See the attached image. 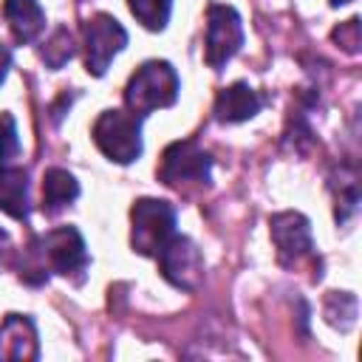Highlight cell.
Returning a JSON list of instances; mask_svg holds the SVG:
<instances>
[{
  "instance_id": "1",
  "label": "cell",
  "mask_w": 362,
  "mask_h": 362,
  "mask_svg": "<svg viewBox=\"0 0 362 362\" xmlns=\"http://www.w3.org/2000/svg\"><path fill=\"white\" fill-rule=\"evenodd\" d=\"M88 269V246L76 226H57L40 235L28 246V260L20 269V277L28 283H45L48 272L71 277Z\"/></svg>"
},
{
  "instance_id": "2",
  "label": "cell",
  "mask_w": 362,
  "mask_h": 362,
  "mask_svg": "<svg viewBox=\"0 0 362 362\" xmlns=\"http://www.w3.org/2000/svg\"><path fill=\"white\" fill-rule=\"evenodd\" d=\"M178 90H181V82L175 68L167 59H147L144 65L136 68V74L124 88V105L133 116L141 119L158 107L175 105Z\"/></svg>"
},
{
  "instance_id": "3",
  "label": "cell",
  "mask_w": 362,
  "mask_h": 362,
  "mask_svg": "<svg viewBox=\"0 0 362 362\" xmlns=\"http://www.w3.org/2000/svg\"><path fill=\"white\" fill-rule=\"evenodd\" d=\"M175 235V209L158 198H139L130 209V246L144 257H156Z\"/></svg>"
},
{
  "instance_id": "4",
  "label": "cell",
  "mask_w": 362,
  "mask_h": 362,
  "mask_svg": "<svg viewBox=\"0 0 362 362\" xmlns=\"http://www.w3.org/2000/svg\"><path fill=\"white\" fill-rule=\"evenodd\" d=\"M90 133L93 144L116 164H130L141 156V124L130 110H102Z\"/></svg>"
},
{
  "instance_id": "5",
  "label": "cell",
  "mask_w": 362,
  "mask_h": 362,
  "mask_svg": "<svg viewBox=\"0 0 362 362\" xmlns=\"http://www.w3.org/2000/svg\"><path fill=\"white\" fill-rule=\"evenodd\" d=\"M158 178L167 187H189V184H209L212 178V156L195 141V139H184V141H173L158 164Z\"/></svg>"
},
{
  "instance_id": "6",
  "label": "cell",
  "mask_w": 362,
  "mask_h": 362,
  "mask_svg": "<svg viewBox=\"0 0 362 362\" xmlns=\"http://www.w3.org/2000/svg\"><path fill=\"white\" fill-rule=\"evenodd\" d=\"M85 71L90 76H105L113 57L127 45V31L113 14H93L85 20Z\"/></svg>"
},
{
  "instance_id": "7",
  "label": "cell",
  "mask_w": 362,
  "mask_h": 362,
  "mask_svg": "<svg viewBox=\"0 0 362 362\" xmlns=\"http://www.w3.org/2000/svg\"><path fill=\"white\" fill-rule=\"evenodd\" d=\"M156 257H158V272L170 286H175L181 291H195L201 286L204 255L187 235H173Z\"/></svg>"
},
{
  "instance_id": "8",
  "label": "cell",
  "mask_w": 362,
  "mask_h": 362,
  "mask_svg": "<svg viewBox=\"0 0 362 362\" xmlns=\"http://www.w3.org/2000/svg\"><path fill=\"white\" fill-rule=\"evenodd\" d=\"M243 45V23L232 6L209 3L206 8V65L221 71Z\"/></svg>"
},
{
  "instance_id": "9",
  "label": "cell",
  "mask_w": 362,
  "mask_h": 362,
  "mask_svg": "<svg viewBox=\"0 0 362 362\" xmlns=\"http://www.w3.org/2000/svg\"><path fill=\"white\" fill-rule=\"evenodd\" d=\"M269 232L277 249V260L286 269H294L297 263L308 260L314 255V238H311V223L303 212H277L269 218Z\"/></svg>"
},
{
  "instance_id": "10",
  "label": "cell",
  "mask_w": 362,
  "mask_h": 362,
  "mask_svg": "<svg viewBox=\"0 0 362 362\" xmlns=\"http://www.w3.org/2000/svg\"><path fill=\"white\" fill-rule=\"evenodd\" d=\"M40 342L34 320L25 314H8L0 325V359H37Z\"/></svg>"
},
{
  "instance_id": "11",
  "label": "cell",
  "mask_w": 362,
  "mask_h": 362,
  "mask_svg": "<svg viewBox=\"0 0 362 362\" xmlns=\"http://www.w3.org/2000/svg\"><path fill=\"white\" fill-rule=\"evenodd\" d=\"M263 107V99L255 88H249L246 82H235L229 88H221L218 96H215V105H212V113L218 122H246L252 116H257Z\"/></svg>"
},
{
  "instance_id": "12",
  "label": "cell",
  "mask_w": 362,
  "mask_h": 362,
  "mask_svg": "<svg viewBox=\"0 0 362 362\" xmlns=\"http://www.w3.org/2000/svg\"><path fill=\"white\" fill-rule=\"evenodd\" d=\"M3 17L14 42H34L45 28V11L37 0H3Z\"/></svg>"
},
{
  "instance_id": "13",
  "label": "cell",
  "mask_w": 362,
  "mask_h": 362,
  "mask_svg": "<svg viewBox=\"0 0 362 362\" xmlns=\"http://www.w3.org/2000/svg\"><path fill=\"white\" fill-rule=\"evenodd\" d=\"M0 209L17 221L28 218V173L23 167L0 164Z\"/></svg>"
},
{
  "instance_id": "14",
  "label": "cell",
  "mask_w": 362,
  "mask_h": 362,
  "mask_svg": "<svg viewBox=\"0 0 362 362\" xmlns=\"http://www.w3.org/2000/svg\"><path fill=\"white\" fill-rule=\"evenodd\" d=\"M76 198H79V181L68 170H62V167L45 170V175H42V212L45 215H57Z\"/></svg>"
},
{
  "instance_id": "15",
  "label": "cell",
  "mask_w": 362,
  "mask_h": 362,
  "mask_svg": "<svg viewBox=\"0 0 362 362\" xmlns=\"http://www.w3.org/2000/svg\"><path fill=\"white\" fill-rule=\"evenodd\" d=\"M356 314H359V300L351 291H328L325 297V320L339 328V331H351L356 325Z\"/></svg>"
},
{
  "instance_id": "16",
  "label": "cell",
  "mask_w": 362,
  "mask_h": 362,
  "mask_svg": "<svg viewBox=\"0 0 362 362\" xmlns=\"http://www.w3.org/2000/svg\"><path fill=\"white\" fill-rule=\"evenodd\" d=\"M74 54H76V42H74V34H71L65 25L54 28V34H51V37L42 42V48H40V57H42V62H45L51 71H59L65 62L74 59Z\"/></svg>"
},
{
  "instance_id": "17",
  "label": "cell",
  "mask_w": 362,
  "mask_h": 362,
  "mask_svg": "<svg viewBox=\"0 0 362 362\" xmlns=\"http://www.w3.org/2000/svg\"><path fill=\"white\" fill-rule=\"evenodd\" d=\"M130 14L150 31H161L170 23L173 0H127Z\"/></svg>"
},
{
  "instance_id": "18",
  "label": "cell",
  "mask_w": 362,
  "mask_h": 362,
  "mask_svg": "<svg viewBox=\"0 0 362 362\" xmlns=\"http://www.w3.org/2000/svg\"><path fill=\"white\" fill-rule=\"evenodd\" d=\"M17 156H20L17 122H14L11 113H0V164H8Z\"/></svg>"
},
{
  "instance_id": "19",
  "label": "cell",
  "mask_w": 362,
  "mask_h": 362,
  "mask_svg": "<svg viewBox=\"0 0 362 362\" xmlns=\"http://www.w3.org/2000/svg\"><path fill=\"white\" fill-rule=\"evenodd\" d=\"M331 37H334L348 54H356V51H359V17H351V20L339 23Z\"/></svg>"
},
{
  "instance_id": "20",
  "label": "cell",
  "mask_w": 362,
  "mask_h": 362,
  "mask_svg": "<svg viewBox=\"0 0 362 362\" xmlns=\"http://www.w3.org/2000/svg\"><path fill=\"white\" fill-rule=\"evenodd\" d=\"M8 68H11V51L6 45H0V85H3L6 74H8Z\"/></svg>"
},
{
  "instance_id": "21",
  "label": "cell",
  "mask_w": 362,
  "mask_h": 362,
  "mask_svg": "<svg viewBox=\"0 0 362 362\" xmlns=\"http://www.w3.org/2000/svg\"><path fill=\"white\" fill-rule=\"evenodd\" d=\"M8 246H11V238H8V232H6V229H0V260L6 257Z\"/></svg>"
},
{
  "instance_id": "22",
  "label": "cell",
  "mask_w": 362,
  "mask_h": 362,
  "mask_svg": "<svg viewBox=\"0 0 362 362\" xmlns=\"http://www.w3.org/2000/svg\"><path fill=\"white\" fill-rule=\"evenodd\" d=\"M345 3H351V0H331V6H345Z\"/></svg>"
}]
</instances>
